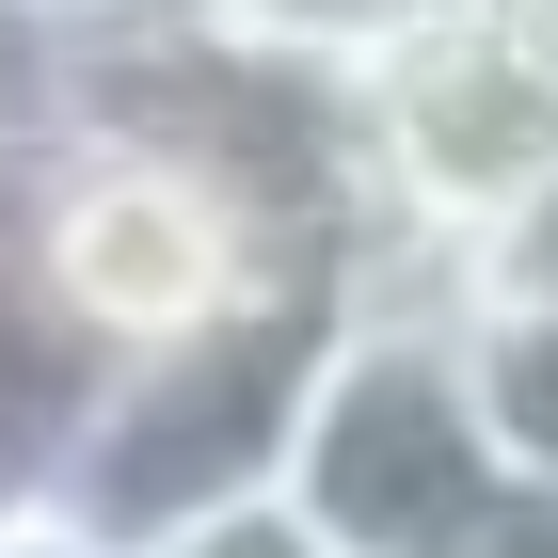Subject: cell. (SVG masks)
I'll use <instances>...</instances> for the list:
<instances>
[{"instance_id":"9","label":"cell","mask_w":558,"mask_h":558,"mask_svg":"<svg viewBox=\"0 0 558 558\" xmlns=\"http://www.w3.org/2000/svg\"><path fill=\"white\" fill-rule=\"evenodd\" d=\"M478 558H558V478H511V511H495Z\"/></svg>"},{"instance_id":"8","label":"cell","mask_w":558,"mask_h":558,"mask_svg":"<svg viewBox=\"0 0 558 558\" xmlns=\"http://www.w3.org/2000/svg\"><path fill=\"white\" fill-rule=\"evenodd\" d=\"M129 558H336V543H319L288 495H240V511H192V526H160V543H129Z\"/></svg>"},{"instance_id":"10","label":"cell","mask_w":558,"mask_h":558,"mask_svg":"<svg viewBox=\"0 0 558 558\" xmlns=\"http://www.w3.org/2000/svg\"><path fill=\"white\" fill-rule=\"evenodd\" d=\"M0 558H112V543H96V526H64V511H48V495H33V511L0 526Z\"/></svg>"},{"instance_id":"5","label":"cell","mask_w":558,"mask_h":558,"mask_svg":"<svg viewBox=\"0 0 558 558\" xmlns=\"http://www.w3.org/2000/svg\"><path fill=\"white\" fill-rule=\"evenodd\" d=\"M192 16H223V33L256 48H303V64H336V81H384L415 33H447L463 0H192Z\"/></svg>"},{"instance_id":"4","label":"cell","mask_w":558,"mask_h":558,"mask_svg":"<svg viewBox=\"0 0 558 558\" xmlns=\"http://www.w3.org/2000/svg\"><path fill=\"white\" fill-rule=\"evenodd\" d=\"M463 367H478V415H495L511 478H558V303H478Z\"/></svg>"},{"instance_id":"2","label":"cell","mask_w":558,"mask_h":558,"mask_svg":"<svg viewBox=\"0 0 558 558\" xmlns=\"http://www.w3.org/2000/svg\"><path fill=\"white\" fill-rule=\"evenodd\" d=\"M288 511L336 558H478L511 511V447L478 415L463 319L447 303H384V319H336V367L303 399L288 447Z\"/></svg>"},{"instance_id":"6","label":"cell","mask_w":558,"mask_h":558,"mask_svg":"<svg viewBox=\"0 0 558 558\" xmlns=\"http://www.w3.org/2000/svg\"><path fill=\"white\" fill-rule=\"evenodd\" d=\"M81 129V0H0V160Z\"/></svg>"},{"instance_id":"11","label":"cell","mask_w":558,"mask_h":558,"mask_svg":"<svg viewBox=\"0 0 558 558\" xmlns=\"http://www.w3.org/2000/svg\"><path fill=\"white\" fill-rule=\"evenodd\" d=\"M16 511H33V463H16V447H0V526H16Z\"/></svg>"},{"instance_id":"7","label":"cell","mask_w":558,"mask_h":558,"mask_svg":"<svg viewBox=\"0 0 558 558\" xmlns=\"http://www.w3.org/2000/svg\"><path fill=\"white\" fill-rule=\"evenodd\" d=\"M478 303H558V160L463 240V319H478Z\"/></svg>"},{"instance_id":"3","label":"cell","mask_w":558,"mask_h":558,"mask_svg":"<svg viewBox=\"0 0 558 558\" xmlns=\"http://www.w3.org/2000/svg\"><path fill=\"white\" fill-rule=\"evenodd\" d=\"M16 240H33L48 288L81 303L96 351H160V336H192V319H223L240 288L288 271L192 160H160V144H129V129L33 144V160H16Z\"/></svg>"},{"instance_id":"1","label":"cell","mask_w":558,"mask_h":558,"mask_svg":"<svg viewBox=\"0 0 558 558\" xmlns=\"http://www.w3.org/2000/svg\"><path fill=\"white\" fill-rule=\"evenodd\" d=\"M336 319L351 303L319 288V271H271V288H240L223 319H192V336L112 351L96 415L64 430V463H48V511L129 558V543H160V526H192V511L288 495V447H303L319 367H336Z\"/></svg>"}]
</instances>
